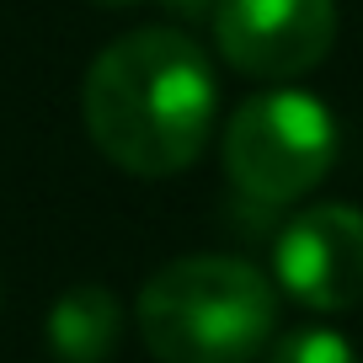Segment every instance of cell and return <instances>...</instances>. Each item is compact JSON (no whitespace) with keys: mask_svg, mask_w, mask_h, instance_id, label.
<instances>
[{"mask_svg":"<svg viewBox=\"0 0 363 363\" xmlns=\"http://www.w3.org/2000/svg\"><path fill=\"white\" fill-rule=\"evenodd\" d=\"M214 65L177 27H139L96 54L80 86L86 134L128 177H177L208 145Z\"/></svg>","mask_w":363,"mask_h":363,"instance_id":"6da1fadb","label":"cell"},{"mask_svg":"<svg viewBox=\"0 0 363 363\" xmlns=\"http://www.w3.org/2000/svg\"><path fill=\"white\" fill-rule=\"evenodd\" d=\"M278 331V284L240 257H177L139 289V337L160 363H251Z\"/></svg>","mask_w":363,"mask_h":363,"instance_id":"7a4b0ae2","label":"cell"},{"mask_svg":"<svg viewBox=\"0 0 363 363\" xmlns=\"http://www.w3.org/2000/svg\"><path fill=\"white\" fill-rule=\"evenodd\" d=\"M331 160H337L331 107L294 86L240 102L225 128V177L246 203L262 208H284L315 193Z\"/></svg>","mask_w":363,"mask_h":363,"instance_id":"3957f363","label":"cell"},{"mask_svg":"<svg viewBox=\"0 0 363 363\" xmlns=\"http://www.w3.org/2000/svg\"><path fill=\"white\" fill-rule=\"evenodd\" d=\"M214 43L251 80L310 75L337 43V0H219Z\"/></svg>","mask_w":363,"mask_h":363,"instance_id":"277c9868","label":"cell"},{"mask_svg":"<svg viewBox=\"0 0 363 363\" xmlns=\"http://www.w3.org/2000/svg\"><path fill=\"white\" fill-rule=\"evenodd\" d=\"M272 284L305 310L363 305V214L347 203H310L278 230Z\"/></svg>","mask_w":363,"mask_h":363,"instance_id":"5b68a950","label":"cell"},{"mask_svg":"<svg viewBox=\"0 0 363 363\" xmlns=\"http://www.w3.org/2000/svg\"><path fill=\"white\" fill-rule=\"evenodd\" d=\"M123 337V305L102 284H75L48 310V347L59 363H107Z\"/></svg>","mask_w":363,"mask_h":363,"instance_id":"8992f818","label":"cell"},{"mask_svg":"<svg viewBox=\"0 0 363 363\" xmlns=\"http://www.w3.org/2000/svg\"><path fill=\"white\" fill-rule=\"evenodd\" d=\"M267 363H358V352H352L347 337H337L326 326H299L272 342Z\"/></svg>","mask_w":363,"mask_h":363,"instance_id":"52a82bcc","label":"cell"},{"mask_svg":"<svg viewBox=\"0 0 363 363\" xmlns=\"http://www.w3.org/2000/svg\"><path fill=\"white\" fill-rule=\"evenodd\" d=\"M182 16H214L219 11V0H171Z\"/></svg>","mask_w":363,"mask_h":363,"instance_id":"ba28073f","label":"cell"},{"mask_svg":"<svg viewBox=\"0 0 363 363\" xmlns=\"http://www.w3.org/2000/svg\"><path fill=\"white\" fill-rule=\"evenodd\" d=\"M91 6H134V0H91Z\"/></svg>","mask_w":363,"mask_h":363,"instance_id":"9c48e42d","label":"cell"}]
</instances>
